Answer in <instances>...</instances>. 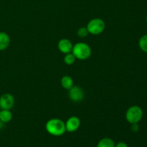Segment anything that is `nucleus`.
Masks as SVG:
<instances>
[{
    "mask_svg": "<svg viewBox=\"0 0 147 147\" xmlns=\"http://www.w3.org/2000/svg\"><path fill=\"white\" fill-rule=\"evenodd\" d=\"M45 129L47 133L54 136H60L66 131L65 123L59 119H50L46 123Z\"/></svg>",
    "mask_w": 147,
    "mask_h": 147,
    "instance_id": "f257e3e1",
    "label": "nucleus"
},
{
    "mask_svg": "<svg viewBox=\"0 0 147 147\" xmlns=\"http://www.w3.org/2000/svg\"><path fill=\"white\" fill-rule=\"evenodd\" d=\"M91 48L86 42H78L73 45L72 53L75 55L76 59L79 60H86L91 55Z\"/></svg>",
    "mask_w": 147,
    "mask_h": 147,
    "instance_id": "f03ea898",
    "label": "nucleus"
},
{
    "mask_svg": "<svg viewBox=\"0 0 147 147\" xmlns=\"http://www.w3.org/2000/svg\"><path fill=\"white\" fill-rule=\"evenodd\" d=\"M144 112L139 106H132L126 112V119L129 123H138L142 121Z\"/></svg>",
    "mask_w": 147,
    "mask_h": 147,
    "instance_id": "7ed1b4c3",
    "label": "nucleus"
},
{
    "mask_svg": "<svg viewBox=\"0 0 147 147\" xmlns=\"http://www.w3.org/2000/svg\"><path fill=\"white\" fill-rule=\"evenodd\" d=\"M86 27L88 30L89 34L98 35L101 34L104 31L106 28V24L102 19L95 18L89 21Z\"/></svg>",
    "mask_w": 147,
    "mask_h": 147,
    "instance_id": "20e7f679",
    "label": "nucleus"
},
{
    "mask_svg": "<svg viewBox=\"0 0 147 147\" xmlns=\"http://www.w3.org/2000/svg\"><path fill=\"white\" fill-rule=\"evenodd\" d=\"M14 105V98L10 93H4L0 96V109L11 110Z\"/></svg>",
    "mask_w": 147,
    "mask_h": 147,
    "instance_id": "39448f33",
    "label": "nucleus"
},
{
    "mask_svg": "<svg viewBox=\"0 0 147 147\" xmlns=\"http://www.w3.org/2000/svg\"><path fill=\"white\" fill-rule=\"evenodd\" d=\"M69 98L73 102H80L84 98V92L80 87L73 86L69 90Z\"/></svg>",
    "mask_w": 147,
    "mask_h": 147,
    "instance_id": "423d86ee",
    "label": "nucleus"
},
{
    "mask_svg": "<svg viewBox=\"0 0 147 147\" xmlns=\"http://www.w3.org/2000/svg\"><path fill=\"white\" fill-rule=\"evenodd\" d=\"M66 131L74 132L79 129L80 126V120L77 116H71L65 122Z\"/></svg>",
    "mask_w": 147,
    "mask_h": 147,
    "instance_id": "0eeeda50",
    "label": "nucleus"
},
{
    "mask_svg": "<svg viewBox=\"0 0 147 147\" xmlns=\"http://www.w3.org/2000/svg\"><path fill=\"white\" fill-rule=\"evenodd\" d=\"M57 47H58L59 50L61 53H64V54H67V53H72L73 45L72 44L71 41L70 40L64 38L59 41Z\"/></svg>",
    "mask_w": 147,
    "mask_h": 147,
    "instance_id": "6e6552de",
    "label": "nucleus"
},
{
    "mask_svg": "<svg viewBox=\"0 0 147 147\" xmlns=\"http://www.w3.org/2000/svg\"><path fill=\"white\" fill-rule=\"evenodd\" d=\"M10 45V37L7 33L0 32V51L6 50Z\"/></svg>",
    "mask_w": 147,
    "mask_h": 147,
    "instance_id": "1a4fd4ad",
    "label": "nucleus"
},
{
    "mask_svg": "<svg viewBox=\"0 0 147 147\" xmlns=\"http://www.w3.org/2000/svg\"><path fill=\"white\" fill-rule=\"evenodd\" d=\"M12 119V113L10 110L1 109L0 110V121L3 123H8Z\"/></svg>",
    "mask_w": 147,
    "mask_h": 147,
    "instance_id": "9d476101",
    "label": "nucleus"
},
{
    "mask_svg": "<svg viewBox=\"0 0 147 147\" xmlns=\"http://www.w3.org/2000/svg\"><path fill=\"white\" fill-rule=\"evenodd\" d=\"M60 83L63 88L66 89V90H70L73 86V78L69 76H65L61 78Z\"/></svg>",
    "mask_w": 147,
    "mask_h": 147,
    "instance_id": "9b49d317",
    "label": "nucleus"
},
{
    "mask_svg": "<svg viewBox=\"0 0 147 147\" xmlns=\"http://www.w3.org/2000/svg\"><path fill=\"white\" fill-rule=\"evenodd\" d=\"M97 147H115V142L111 138H103L99 141Z\"/></svg>",
    "mask_w": 147,
    "mask_h": 147,
    "instance_id": "f8f14e48",
    "label": "nucleus"
},
{
    "mask_svg": "<svg viewBox=\"0 0 147 147\" xmlns=\"http://www.w3.org/2000/svg\"><path fill=\"white\" fill-rule=\"evenodd\" d=\"M139 46L142 51L147 53V34H144L140 37L139 40Z\"/></svg>",
    "mask_w": 147,
    "mask_h": 147,
    "instance_id": "ddd939ff",
    "label": "nucleus"
},
{
    "mask_svg": "<svg viewBox=\"0 0 147 147\" xmlns=\"http://www.w3.org/2000/svg\"><path fill=\"white\" fill-rule=\"evenodd\" d=\"M76 57H75V55L72 53L65 54V55L64 57V62L66 65H73V63L76 62Z\"/></svg>",
    "mask_w": 147,
    "mask_h": 147,
    "instance_id": "4468645a",
    "label": "nucleus"
},
{
    "mask_svg": "<svg viewBox=\"0 0 147 147\" xmlns=\"http://www.w3.org/2000/svg\"><path fill=\"white\" fill-rule=\"evenodd\" d=\"M88 34H89L88 30L87 27H81L80 28H79L78 30V32H77L78 36L81 37V38L87 37Z\"/></svg>",
    "mask_w": 147,
    "mask_h": 147,
    "instance_id": "2eb2a0df",
    "label": "nucleus"
},
{
    "mask_svg": "<svg viewBox=\"0 0 147 147\" xmlns=\"http://www.w3.org/2000/svg\"><path fill=\"white\" fill-rule=\"evenodd\" d=\"M131 129L132 131L134 132H137L139 130V126L138 125V123H132L131 126Z\"/></svg>",
    "mask_w": 147,
    "mask_h": 147,
    "instance_id": "dca6fc26",
    "label": "nucleus"
},
{
    "mask_svg": "<svg viewBox=\"0 0 147 147\" xmlns=\"http://www.w3.org/2000/svg\"><path fill=\"white\" fill-rule=\"evenodd\" d=\"M115 147H129L128 146L127 144L125 143V142H121L117 143L116 144H115Z\"/></svg>",
    "mask_w": 147,
    "mask_h": 147,
    "instance_id": "f3484780",
    "label": "nucleus"
},
{
    "mask_svg": "<svg viewBox=\"0 0 147 147\" xmlns=\"http://www.w3.org/2000/svg\"><path fill=\"white\" fill-rule=\"evenodd\" d=\"M3 122H1V121H0V128H1V126H2V125H3Z\"/></svg>",
    "mask_w": 147,
    "mask_h": 147,
    "instance_id": "a211bd4d",
    "label": "nucleus"
},
{
    "mask_svg": "<svg viewBox=\"0 0 147 147\" xmlns=\"http://www.w3.org/2000/svg\"><path fill=\"white\" fill-rule=\"evenodd\" d=\"M146 23H147V15H146Z\"/></svg>",
    "mask_w": 147,
    "mask_h": 147,
    "instance_id": "6ab92c4d",
    "label": "nucleus"
},
{
    "mask_svg": "<svg viewBox=\"0 0 147 147\" xmlns=\"http://www.w3.org/2000/svg\"><path fill=\"white\" fill-rule=\"evenodd\" d=\"M0 110H1V109H0Z\"/></svg>",
    "mask_w": 147,
    "mask_h": 147,
    "instance_id": "aec40b11",
    "label": "nucleus"
}]
</instances>
